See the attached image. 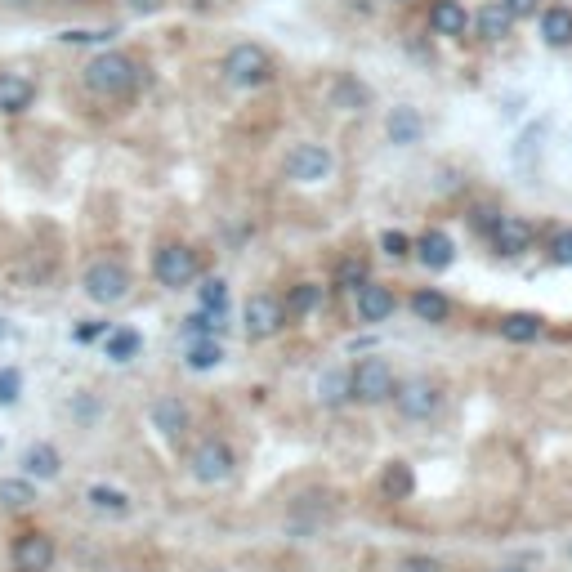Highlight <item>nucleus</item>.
Wrapping results in <instances>:
<instances>
[{
  "label": "nucleus",
  "instance_id": "42",
  "mask_svg": "<svg viewBox=\"0 0 572 572\" xmlns=\"http://www.w3.org/2000/svg\"><path fill=\"white\" fill-rule=\"evenodd\" d=\"M135 14H157V9H166V0H126Z\"/></svg>",
  "mask_w": 572,
  "mask_h": 572
},
{
  "label": "nucleus",
  "instance_id": "43",
  "mask_svg": "<svg viewBox=\"0 0 572 572\" xmlns=\"http://www.w3.org/2000/svg\"><path fill=\"white\" fill-rule=\"evenodd\" d=\"M497 572H532V568H528V564H501Z\"/></svg>",
  "mask_w": 572,
  "mask_h": 572
},
{
  "label": "nucleus",
  "instance_id": "5",
  "mask_svg": "<svg viewBox=\"0 0 572 572\" xmlns=\"http://www.w3.org/2000/svg\"><path fill=\"white\" fill-rule=\"evenodd\" d=\"M202 264H197V251L193 246H179V242H166L157 255H152V278H157L166 291H179V286H193Z\"/></svg>",
  "mask_w": 572,
  "mask_h": 572
},
{
  "label": "nucleus",
  "instance_id": "24",
  "mask_svg": "<svg viewBox=\"0 0 572 572\" xmlns=\"http://www.w3.org/2000/svg\"><path fill=\"white\" fill-rule=\"evenodd\" d=\"M85 501H90L94 514H108V519H126L130 514V497L121 488H108V483H90V488H85Z\"/></svg>",
  "mask_w": 572,
  "mask_h": 572
},
{
  "label": "nucleus",
  "instance_id": "32",
  "mask_svg": "<svg viewBox=\"0 0 572 572\" xmlns=\"http://www.w3.org/2000/svg\"><path fill=\"white\" fill-rule=\"evenodd\" d=\"M367 282H371V278H367V264L354 260V255H349V260H340V269H336V286H345V291H362Z\"/></svg>",
  "mask_w": 572,
  "mask_h": 572
},
{
  "label": "nucleus",
  "instance_id": "31",
  "mask_svg": "<svg viewBox=\"0 0 572 572\" xmlns=\"http://www.w3.org/2000/svg\"><path fill=\"white\" fill-rule=\"evenodd\" d=\"M219 331H224V318H215V313H206V309H197L184 318L188 345H193V340H219Z\"/></svg>",
  "mask_w": 572,
  "mask_h": 572
},
{
  "label": "nucleus",
  "instance_id": "45",
  "mask_svg": "<svg viewBox=\"0 0 572 572\" xmlns=\"http://www.w3.org/2000/svg\"><path fill=\"white\" fill-rule=\"evenodd\" d=\"M112 572H139V568H112Z\"/></svg>",
  "mask_w": 572,
  "mask_h": 572
},
{
  "label": "nucleus",
  "instance_id": "2",
  "mask_svg": "<svg viewBox=\"0 0 572 572\" xmlns=\"http://www.w3.org/2000/svg\"><path fill=\"white\" fill-rule=\"evenodd\" d=\"M219 72H224V81L237 85V90H255V85L273 81V54L264 50V45H255V41H242V45H233V50L224 54Z\"/></svg>",
  "mask_w": 572,
  "mask_h": 572
},
{
  "label": "nucleus",
  "instance_id": "6",
  "mask_svg": "<svg viewBox=\"0 0 572 572\" xmlns=\"http://www.w3.org/2000/svg\"><path fill=\"white\" fill-rule=\"evenodd\" d=\"M81 286L94 304H121L130 295V269L121 260H94L81 273Z\"/></svg>",
  "mask_w": 572,
  "mask_h": 572
},
{
  "label": "nucleus",
  "instance_id": "12",
  "mask_svg": "<svg viewBox=\"0 0 572 572\" xmlns=\"http://www.w3.org/2000/svg\"><path fill=\"white\" fill-rule=\"evenodd\" d=\"M354 304H358V322L376 327V322H389V318H394L398 295H394V286H385V282H367L362 291H354Z\"/></svg>",
  "mask_w": 572,
  "mask_h": 572
},
{
  "label": "nucleus",
  "instance_id": "30",
  "mask_svg": "<svg viewBox=\"0 0 572 572\" xmlns=\"http://www.w3.org/2000/svg\"><path fill=\"white\" fill-rule=\"evenodd\" d=\"M184 362L193 371H215L219 362H224V345H219V340H193V345H188V354H184Z\"/></svg>",
  "mask_w": 572,
  "mask_h": 572
},
{
  "label": "nucleus",
  "instance_id": "39",
  "mask_svg": "<svg viewBox=\"0 0 572 572\" xmlns=\"http://www.w3.org/2000/svg\"><path fill=\"white\" fill-rule=\"evenodd\" d=\"M501 5L510 9V18H514V23H523V18H537L541 9H546V5H541V0H501Z\"/></svg>",
  "mask_w": 572,
  "mask_h": 572
},
{
  "label": "nucleus",
  "instance_id": "29",
  "mask_svg": "<svg viewBox=\"0 0 572 572\" xmlns=\"http://www.w3.org/2000/svg\"><path fill=\"white\" fill-rule=\"evenodd\" d=\"M0 505H5V510H27V505H36V483L32 479H0Z\"/></svg>",
  "mask_w": 572,
  "mask_h": 572
},
{
  "label": "nucleus",
  "instance_id": "11",
  "mask_svg": "<svg viewBox=\"0 0 572 572\" xmlns=\"http://www.w3.org/2000/svg\"><path fill=\"white\" fill-rule=\"evenodd\" d=\"M54 555H59L54 537H45V532H23V537H14V550H9L18 572H50Z\"/></svg>",
  "mask_w": 572,
  "mask_h": 572
},
{
  "label": "nucleus",
  "instance_id": "9",
  "mask_svg": "<svg viewBox=\"0 0 572 572\" xmlns=\"http://www.w3.org/2000/svg\"><path fill=\"white\" fill-rule=\"evenodd\" d=\"M242 327H246V336H251V340L278 336V331L286 327L282 300H278V295H251V300H246V309H242Z\"/></svg>",
  "mask_w": 572,
  "mask_h": 572
},
{
  "label": "nucleus",
  "instance_id": "36",
  "mask_svg": "<svg viewBox=\"0 0 572 572\" xmlns=\"http://www.w3.org/2000/svg\"><path fill=\"white\" fill-rule=\"evenodd\" d=\"M550 260H555V264H572V224H564V228H555V233H550Z\"/></svg>",
  "mask_w": 572,
  "mask_h": 572
},
{
  "label": "nucleus",
  "instance_id": "35",
  "mask_svg": "<svg viewBox=\"0 0 572 572\" xmlns=\"http://www.w3.org/2000/svg\"><path fill=\"white\" fill-rule=\"evenodd\" d=\"M18 394H23V376H18V367H0V407H14Z\"/></svg>",
  "mask_w": 572,
  "mask_h": 572
},
{
  "label": "nucleus",
  "instance_id": "44",
  "mask_svg": "<svg viewBox=\"0 0 572 572\" xmlns=\"http://www.w3.org/2000/svg\"><path fill=\"white\" fill-rule=\"evenodd\" d=\"M9 336H14V327H9V322L0 318V340H9Z\"/></svg>",
  "mask_w": 572,
  "mask_h": 572
},
{
  "label": "nucleus",
  "instance_id": "41",
  "mask_svg": "<svg viewBox=\"0 0 572 572\" xmlns=\"http://www.w3.org/2000/svg\"><path fill=\"white\" fill-rule=\"evenodd\" d=\"M94 336H108V322H85V327H76V340H94Z\"/></svg>",
  "mask_w": 572,
  "mask_h": 572
},
{
  "label": "nucleus",
  "instance_id": "38",
  "mask_svg": "<svg viewBox=\"0 0 572 572\" xmlns=\"http://www.w3.org/2000/svg\"><path fill=\"white\" fill-rule=\"evenodd\" d=\"M497 219H501V211H497V206H474V211H470V224L479 228L483 237H488L492 228H497Z\"/></svg>",
  "mask_w": 572,
  "mask_h": 572
},
{
  "label": "nucleus",
  "instance_id": "25",
  "mask_svg": "<svg viewBox=\"0 0 572 572\" xmlns=\"http://www.w3.org/2000/svg\"><path fill=\"white\" fill-rule=\"evenodd\" d=\"M380 492H385L389 501H407L416 492V474L407 461H389L385 474H380Z\"/></svg>",
  "mask_w": 572,
  "mask_h": 572
},
{
  "label": "nucleus",
  "instance_id": "46",
  "mask_svg": "<svg viewBox=\"0 0 572 572\" xmlns=\"http://www.w3.org/2000/svg\"><path fill=\"white\" fill-rule=\"evenodd\" d=\"M394 5H407V0H394Z\"/></svg>",
  "mask_w": 572,
  "mask_h": 572
},
{
  "label": "nucleus",
  "instance_id": "4",
  "mask_svg": "<svg viewBox=\"0 0 572 572\" xmlns=\"http://www.w3.org/2000/svg\"><path fill=\"white\" fill-rule=\"evenodd\" d=\"M394 407L403 421H434L443 412V385L429 376H412V380H398V394Z\"/></svg>",
  "mask_w": 572,
  "mask_h": 572
},
{
  "label": "nucleus",
  "instance_id": "17",
  "mask_svg": "<svg viewBox=\"0 0 572 572\" xmlns=\"http://www.w3.org/2000/svg\"><path fill=\"white\" fill-rule=\"evenodd\" d=\"M470 27H474V32H479V41L501 45V41H510V32H514V18H510V9H505L501 0H488V5H483L479 14L470 18Z\"/></svg>",
  "mask_w": 572,
  "mask_h": 572
},
{
  "label": "nucleus",
  "instance_id": "23",
  "mask_svg": "<svg viewBox=\"0 0 572 572\" xmlns=\"http://www.w3.org/2000/svg\"><path fill=\"white\" fill-rule=\"evenodd\" d=\"M331 103H336L340 112H367L371 108V85H362L358 76H336Z\"/></svg>",
  "mask_w": 572,
  "mask_h": 572
},
{
  "label": "nucleus",
  "instance_id": "15",
  "mask_svg": "<svg viewBox=\"0 0 572 572\" xmlns=\"http://www.w3.org/2000/svg\"><path fill=\"white\" fill-rule=\"evenodd\" d=\"M385 135L394 148H416V143L425 139V117L412 108V103H398L394 112H389V121H385Z\"/></svg>",
  "mask_w": 572,
  "mask_h": 572
},
{
  "label": "nucleus",
  "instance_id": "8",
  "mask_svg": "<svg viewBox=\"0 0 572 572\" xmlns=\"http://www.w3.org/2000/svg\"><path fill=\"white\" fill-rule=\"evenodd\" d=\"M331 170H336V157L327 143H295L286 152V175L295 184H322V179H331Z\"/></svg>",
  "mask_w": 572,
  "mask_h": 572
},
{
  "label": "nucleus",
  "instance_id": "20",
  "mask_svg": "<svg viewBox=\"0 0 572 572\" xmlns=\"http://www.w3.org/2000/svg\"><path fill=\"white\" fill-rule=\"evenodd\" d=\"M497 331H501V340H510V345H532V340H541V331H546V318L519 309V313H505L497 322Z\"/></svg>",
  "mask_w": 572,
  "mask_h": 572
},
{
  "label": "nucleus",
  "instance_id": "19",
  "mask_svg": "<svg viewBox=\"0 0 572 572\" xmlns=\"http://www.w3.org/2000/svg\"><path fill=\"white\" fill-rule=\"evenodd\" d=\"M36 103V85L18 72H0V112L5 117H23L27 108Z\"/></svg>",
  "mask_w": 572,
  "mask_h": 572
},
{
  "label": "nucleus",
  "instance_id": "37",
  "mask_svg": "<svg viewBox=\"0 0 572 572\" xmlns=\"http://www.w3.org/2000/svg\"><path fill=\"white\" fill-rule=\"evenodd\" d=\"M394 572H447V564L434 555H407V559H398Z\"/></svg>",
  "mask_w": 572,
  "mask_h": 572
},
{
  "label": "nucleus",
  "instance_id": "28",
  "mask_svg": "<svg viewBox=\"0 0 572 572\" xmlns=\"http://www.w3.org/2000/svg\"><path fill=\"white\" fill-rule=\"evenodd\" d=\"M139 349H143V336H139V331H130V327L108 331V340H103V354H108L112 362H130Z\"/></svg>",
  "mask_w": 572,
  "mask_h": 572
},
{
  "label": "nucleus",
  "instance_id": "18",
  "mask_svg": "<svg viewBox=\"0 0 572 572\" xmlns=\"http://www.w3.org/2000/svg\"><path fill=\"white\" fill-rule=\"evenodd\" d=\"M18 465H23V479H36V483H50L63 474V456L54 443H32Z\"/></svg>",
  "mask_w": 572,
  "mask_h": 572
},
{
  "label": "nucleus",
  "instance_id": "40",
  "mask_svg": "<svg viewBox=\"0 0 572 572\" xmlns=\"http://www.w3.org/2000/svg\"><path fill=\"white\" fill-rule=\"evenodd\" d=\"M108 36H112V32H81V27H76V32H63L59 41H68V45H103Z\"/></svg>",
  "mask_w": 572,
  "mask_h": 572
},
{
  "label": "nucleus",
  "instance_id": "10",
  "mask_svg": "<svg viewBox=\"0 0 572 572\" xmlns=\"http://www.w3.org/2000/svg\"><path fill=\"white\" fill-rule=\"evenodd\" d=\"M488 242H492V251H497V255H505V260H519V255L532 251V242H537V228H532L523 215H501L497 228L488 233Z\"/></svg>",
  "mask_w": 572,
  "mask_h": 572
},
{
  "label": "nucleus",
  "instance_id": "33",
  "mask_svg": "<svg viewBox=\"0 0 572 572\" xmlns=\"http://www.w3.org/2000/svg\"><path fill=\"white\" fill-rule=\"evenodd\" d=\"M202 309L215 313V318H224V309H228V282L224 278H211L202 286Z\"/></svg>",
  "mask_w": 572,
  "mask_h": 572
},
{
  "label": "nucleus",
  "instance_id": "3",
  "mask_svg": "<svg viewBox=\"0 0 572 572\" xmlns=\"http://www.w3.org/2000/svg\"><path fill=\"white\" fill-rule=\"evenodd\" d=\"M349 394L354 403H367V407H380V403H394L398 394V376L385 358H362L349 367Z\"/></svg>",
  "mask_w": 572,
  "mask_h": 572
},
{
  "label": "nucleus",
  "instance_id": "16",
  "mask_svg": "<svg viewBox=\"0 0 572 572\" xmlns=\"http://www.w3.org/2000/svg\"><path fill=\"white\" fill-rule=\"evenodd\" d=\"M429 32L447 36V41L465 36L470 32V9H465L461 0H434V5H429Z\"/></svg>",
  "mask_w": 572,
  "mask_h": 572
},
{
  "label": "nucleus",
  "instance_id": "21",
  "mask_svg": "<svg viewBox=\"0 0 572 572\" xmlns=\"http://www.w3.org/2000/svg\"><path fill=\"white\" fill-rule=\"evenodd\" d=\"M541 41L550 50H568L572 45V5H546L541 9Z\"/></svg>",
  "mask_w": 572,
  "mask_h": 572
},
{
  "label": "nucleus",
  "instance_id": "7",
  "mask_svg": "<svg viewBox=\"0 0 572 572\" xmlns=\"http://www.w3.org/2000/svg\"><path fill=\"white\" fill-rule=\"evenodd\" d=\"M188 470H193L197 483L215 488V483H228V479H233L237 456H233V447H228L224 438H206V443L193 447V456H188Z\"/></svg>",
  "mask_w": 572,
  "mask_h": 572
},
{
  "label": "nucleus",
  "instance_id": "34",
  "mask_svg": "<svg viewBox=\"0 0 572 572\" xmlns=\"http://www.w3.org/2000/svg\"><path fill=\"white\" fill-rule=\"evenodd\" d=\"M380 251H385L389 260H407V255H412V237L398 233V228H385V233H380Z\"/></svg>",
  "mask_w": 572,
  "mask_h": 572
},
{
  "label": "nucleus",
  "instance_id": "27",
  "mask_svg": "<svg viewBox=\"0 0 572 572\" xmlns=\"http://www.w3.org/2000/svg\"><path fill=\"white\" fill-rule=\"evenodd\" d=\"M286 318H309V313H318L322 309V286L318 282H300V286H291V295H286Z\"/></svg>",
  "mask_w": 572,
  "mask_h": 572
},
{
  "label": "nucleus",
  "instance_id": "26",
  "mask_svg": "<svg viewBox=\"0 0 572 572\" xmlns=\"http://www.w3.org/2000/svg\"><path fill=\"white\" fill-rule=\"evenodd\" d=\"M349 371L345 367H331V371H322L318 376V403L322 407H345L349 403Z\"/></svg>",
  "mask_w": 572,
  "mask_h": 572
},
{
  "label": "nucleus",
  "instance_id": "13",
  "mask_svg": "<svg viewBox=\"0 0 572 572\" xmlns=\"http://www.w3.org/2000/svg\"><path fill=\"white\" fill-rule=\"evenodd\" d=\"M412 255L429 273H443V269H452V260H456V242L443 233V228H425V233L412 242Z\"/></svg>",
  "mask_w": 572,
  "mask_h": 572
},
{
  "label": "nucleus",
  "instance_id": "22",
  "mask_svg": "<svg viewBox=\"0 0 572 572\" xmlns=\"http://www.w3.org/2000/svg\"><path fill=\"white\" fill-rule=\"evenodd\" d=\"M412 313L421 322H429V327H438V322H447L452 318V300H447L443 291H434V286H421V291H412Z\"/></svg>",
  "mask_w": 572,
  "mask_h": 572
},
{
  "label": "nucleus",
  "instance_id": "14",
  "mask_svg": "<svg viewBox=\"0 0 572 572\" xmlns=\"http://www.w3.org/2000/svg\"><path fill=\"white\" fill-rule=\"evenodd\" d=\"M188 425H193V416H188V407L179 403L175 394H161L157 403H152V429H157L166 443H179V438L188 434Z\"/></svg>",
  "mask_w": 572,
  "mask_h": 572
},
{
  "label": "nucleus",
  "instance_id": "1",
  "mask_svg": "<svg viewBox=\"0 0 572 572\" xmlns=\"http://www.w3.org/2000/svg\"><path fill=\"white\" fill-rule=\"evenodd\" d=\"M81 76H85V90L99 94V99H130V94L143 85V68L121 50L94 54Z\"/></svg>",
  "mask_w": 572,
  "mask_h": 572
}]
</instances>
